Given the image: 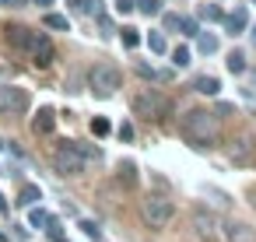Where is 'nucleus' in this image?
Instances as JSON below:
<instances>
[{
  "label": "nucleus",
  "instance_id": "f257e3e1",
  "mask_svg": "<svg viewBox=\"0 0 256 242\" xmlns=\"http://www.w3.org/2000/svg\"><path fill=\"white\" fill-rule=\"evenodd\" d=\"M179 134L193 144V148H214L218 137H221V126H218V116L207 112V109H190L182 120H179Z\"/></svg>",
  "mask_w": 256,
  "mask_h": 242
},
{
  "label": "nucleus",
  "instance_id": "f03ea898",
  "mask_svg": "<svg viewBox=\"0 0 256 242\" xmlns=\"http://www.w3.org/2000/svg\"><path fill=\"white\" fill-rule=\"evenodd\" d=\"M120 84H123V74H120L116 64H95L88 70V88H92L95 98H112Z\"/></svg>",
  "mask_w": 256,
  "mask_h": 242
},
{
  "label": "nucleus",
  "instance_id": "7ed1b4c3",
  "mask_svg": "<svg viewBox=\"0 0 256 242\" xmlns=\"http://www.w3.org/2000/svg\"><path fill=\"white\" fill-rule=\"evenodd\" d=\"M130 106H134V112L144 116V120H165V116H172V98L162 95V92H154V88L137 92Z\"/></svg>",
  "mask_w": 256,
  "mask_h": 242
},
{
  "label": "nucleus",
  "instance_id": "20e7f679",
  "mask_svg": "<svg viewBox=\"0 0 256 242\" xmlns=\"http://www.w3.org/2000/svg\"><path fill=\"white\" fill-rule=\"evenodd\" d=\"M140 218H144V224L148 228H165L172 218H176V204L168 200V196H144L140 200Z\"/></svg>",
  "mask_w": 256,
  "mask_h": 242
},
{
  "label": "nucleus",
  "instance_id": "39448f33",
  "mask_svg": "<svg viewBox=\"0 0 256 242\" xmlns=\"http://www.w3.org/2000/svg\"><path fill=\"white\" fill-rule=\"evenodd\" d=\"M84 154L74 148V140H64L56 151H53V168L60 172V176H81L84 172Z\"/></svg>",
  "mask_w": 256,
  "mask_h": 242
},
{
  "label": "nucleus",
  "instance_id": "423d86ee",
  "mask_svg": "<svg viewBox=\"0 0 256 242\" xmlns=\"http://www.w3.org/2000/svg\"><path fill=\"white\" fill-rule=\"evenodd\" d=\"M25 53H28V60H32L36 67H50V64L56 60V50H53V42H50L46 32H28V46H25Z\"/></svg>",
  "mask_w": 256,
  "mask_h": 242
},
{
  "label": "nucleus",
  "instance_id": "0eeeda50",
  "mask_svg": "<svg viewBox=\"0 0 256 242\" xmlns=\"http://www.w3.org/2000/svg\"><path fill=\"white\" fill-rule=\"evenodd\" d=\"M28 106H32V98H28L25 88H14V84H4V88H0V112L22 116V112H28Z\"/></svg>",
  "mask_w": 256,
  "mask_h": 242
},
{
  "label": "nucleus",
  "instance_id": "6e6552de",
  "mask_svg": "<svg viewBox=\"0 0 256 242\" xmlns=\"http://www.w3.org/2000/svg\"><path fill=\"white\" fill-rule=\"evenodd\" d=\"M193 232H196L204 242H214V238H218V218H214L210 210L196 207V210H193Z\"/></svg>",
  "mask_w": 256,
  "mask_h": 242
},
{
  "label": "nucleus",
  "instance_id": "1a4fd4ad",
  "mask_svg": "<svg viewBox=\"0 0 256 242\" xmlns=\"http://www.w3.org/2000/svg\"><path fill=\"white\" fill-rule=\"evenodd\" d=\"M224 238L228 242H256V228L246 221H224Z\"/></svg>",
  "mask_w": 256,
  "mask_h": 242
},
{
  "label": "nucleus",
  "instance_id": "9d476101",
  "mask_svg": "<svg viewBox=\"0 0 256 242\" xmlns=\"http://www.w3.org/2000/svg\"><path fill=\"white\" fill-rule=\"evenodd\" d=\"M221 22H224V32H228V36H238V32H246V25H249V11H246V8H235V11L224 14Z\"/></svg>",
  "mask_w": 256,
  "mask_h": 242
},
{
  "label": "nucleus",
  "instance_id": "9b49d317",
  "mask_svg": "<svg viewBox=\"0 0 256 242\" xmlns=\"http://www.w3.org/2000/svg\"><path fill=\"white\" fill-rule=\"evenodd\" d=\"M53 126H56V112L46 106V109H39L36 112V120H32V130L39 134V137H46V134H53Z\"/></svg>",
  "mask_w": 256,
  "mask_h": 242
},
{
  "label": "nucleus",
  "instance_id": "f8f14e48",
  "mask_svg": "<svg viewBox=\"0 0 256 242\" xmlns=\"http://www.w3.org/2000/svg\"><path fill=\"white\" fill-rule=\"evenodd\" d=\"M28 32H32V28H25V25H4V39H8L14 50H22V53H25V46H28Z\"/></svg>",
  "mask_w": 256,
  "mask_h": 242
},
{
  "label": "nucleus",
  "instance_id": "ddd939ff",
  "mask_svg": "<svg viewBox=\"0 0 256 242\" xmlns=\"http://www.w3.org/2000/svg\"><path fill=\"white\" fill-rule=\"evenodd\" d=\"M193 92H200V95H218V92H221V81H218L214 74H200V78L193 81Z\"/></svg>",
  "mask_w": 256,
  "mask_h": 242
},
{
  "label": "nucleus",
  "instance_id": "4468645a",
  "mask_svg": "<svg viewBox=\"0 0 256 242\" xmlns=\"http://www.w3.org/2000/svg\"><path fill=\"white\" fill-rule=\"evenodd\" d=\"M116 179H120L126 190L137 186V165H134V162H120V165H116Z\"/></svg>",
  "mask_w": 256,
  "mask_h": 242
},
{
  "label": "nucleus",
  "instance_id": "2eb2a0df",
  "mask_svg": "<svg viewBox=\"0 0 256 242\" xmlns=\"http://www.w3.org/2000/svg\"><path fill=\"white\" fill-rule=\"evenodd\" d=\"M249 158H252V140L249 137H238L232 144V162H249Z\"/></svg>",
  "mask_w": 256,
  "mask_h": 242
},
{
  "label": "nucleus",
  "instance_id": "dca6fc26",
  "mask_svg": "<svg viewBox=\"0 0 256 242\" xmlns=\"http://www.w3.org/2000/svg\"><path fill=\"white\" fill-rule=\"evenodd\" d=\"M196 50H200L204 56L218 53V36H210V32H196Z\"/></svg>",
  "mask_w": 256,
  "mask_h": 242
},
{
  "label": "nucleus",
  "instance_id": "f3484780",
  "mask_svg": "<svg viewBox=\"0 0 256 242\" xmlns=\"http://www.w3.org/2000/svg\"><path fill=\"white\" fill-rule=\"evenodd\" d=\"M134 11H140L144 18H154L162 14V0H134Z\"/></svg>",
  "mask_w": 256,
  "mask_h": 242
},
{
  "label": "nucleus",
  "instance_id": "a211bd4d",
  "mask_svg": "<svg viewBox=\"0 0 256 242\" xmlns=\"http://www.w3.org/2000/svg\"><path fill=\"white\" fill-rule=\"evenodd\" d=\"M36 200H42V190H39V186H32V182H28V186H22V193H18V204H22V207H32Z\"/></svg>",
  "mask_w": 256,
  "mask_h": 242
},
{
  "label": "nucleus",
  "instance_id": "6ab92c4d",
  "mask_svg": "<svg viewBox=\"0 0 256 242\" xmlns=\"http://www.w3.org/2000/svg\"><path fill=\"white\" fill-rule=\"evenodd\" d=\"M42 22H46V28H56V32H67V28H70L67 14H53V11H50V14H46Z\"/></svg>",
  "mask_w": 256,
  "mask_h": 242
},
{
  "label": "nucleus",
  "instance_id": "aec40b11",
  "mask_svg": "<svg viewBox=\"0 0 256 242\" xmlns=\"http://www.w3.org/2000/svg\"><path fill=\"white\" fill-rule=\"evenodd\" d=\"M190 64H193V60H190V50H186V46H176V50H172V67L182 70V67H190Z\"/></svg>",
  "mask_w": 256,
  "mask_h": 242
},
{
  "label": "nucleus",
  "instance_id": "412c9836",
  "mask_svg": "<svg viewBox=\"0 0 256 242\" xmlns=\"http://www.w3.org/2000/svg\"><path fill=\"white\" fill-rule=\"evenodd\" d=\"M224 64H228V70H232V74H246V56H242L238 50H232Z\"/></svg>",
  "mask_w": 256,
  "mask_h": 242
},
{
  "label": "nucleus",
  "instance_id": "4be33fe9",
  "mask_svg": "<svg viewBox=\"0 0 256 242\" xmlns=\"http://www.w3.org/2000/svg\"><path fill=\"white\" fill-rule=\"evenodd\" d=\"M120 39H123V46H126V50H137V46H140V32H137V28H130V25L120 32Z\"/></svg>",
  "mask_w": 256,
  "mask_h": 242
},
{
  "label": "nucleus",
  "instance_id": "5701e85b",
  "mask_svg": "<svg viewBox=\"0 0 256 242\" xmlns=\"http://www.w3.org/2000/svg\"><path fill=\"white\" fill-rule=\"evenodd\" d=\"M50 218H53L50 210H42V207H36V210L28 214V224H32V228H46V224H50Z\"/></svg>",
  "mask_w": 256,
  "mask_h": 242
},
{
  "label": "nucleus",
  "instance_id": "b1692460",
  "mask_svg": "<svg viewBox=\"0 0 256 242\" xmlns=\"http://www.w3.org/2000/svg\"><path fill=\"white\" fill-rule=\"evenodd\" d=\"M200 18H207V22H221L224 11H221L218 4H204V8H200Z\"/></svg>",
  "mask_w": 256,
  "mask_h": 242
},
{
  "label": "nucleus",
  "instance_id": "393cba45",
  "mask_svg": "<svg viewBox=\"0 0 256 242\" xmlns=\"http://www.w3.org/2000/svg\"><path fill=\"white\" fill-rule=\"evenodd\" d=\"M148 46H151V53H165V36L162 32H151L148 36Z\"/></svg>",
  "mask_w": 256,
  "mask_h": 242
},
{
  "label": "nucleus",
  "instance_id": "a878e982",
  "mask_svg": "<svg viewBox=\"0 0 256 242\" xmlns=\"http://www.w3.org/2000/svg\"><path fill=\"white\" fill-rule=\"evenodd\" d=\"M92 134H95V137H106V134H109V120H106V116H95V120H92Z\"/></svg>",
  "mask_w": 256,
  "mask_h": 242
},
{
  "label": "nucleus",
  "instance_id": "bb28decb",
  "mask_svg": "<svg viewBox=\"0 0 256 242\" xmlns=\"http://www.w3.org/2000/svg\"><path fill=\"white\" fill-rule=\"evenodd\" d=\"M74 148L84 154V162H98V158H102V151H98V148H92V144H74Z\"/></svg>",
  "mask_w": 256,
  "mask_h": 242
},
{
  "label": "nucleus",
  "instance_id": "cd10ccee",
  "mask_svg": "<svg viewBox=\"0 0 256 242\" xmlns=\"http://www.w3.org/2000/svg\"><path fill=\"white\" fill-rule=\"evenodd\" d=\"M179 28H182V36H196V32H200L196 18H179Z\"/></svg>",
  "mask_w": 256,
  "mask_h": 242
},
{
  "label": "nucleus",
  "instance_id": "c85d7f7f",
  "mask_svg": "<svg viewBox=\"0 0 256 242\" xmlns=\"http://www.w3.org/2000/svg\"><path fill=\"white\" fill-rule=\"evenodd\" d=\"M81 232H84V235H92V238H95V242H98V238H102V228H98V224H95V221H81Z\"/></svg>",
  "mask_w": 256,
  "mask_h": 242
},
{
  "label": "nucleus",
  "instance_id": "c756f323",
  "mask_svg": "<svg viewBox=\"0 0 256 242\" xmlns=\"http://www.w3.org/2000/svg\"><path fill=\"white\" fill-rule=\"evenodd\" d=\"M46 232H50V238H56V242L64 238V228H60V221H56V218H50V224H46Z\"/></svg>",
  "mask_w": 256,
  "mask_h": 242
},
{
  "label": "nucleus",
  "instance_id": "7c9ffc66",
  "mask_svg": "<svg viewBox=\"0 0 256 242\" xmlns=\"http://www.w3.org/2000/svg\"><path fill=\"white\" fill-rule=\"evenodd\" d=\"M162 25H165V32H176V28H179V14H172V11H168V14L162 18Z\"/></svg>",
  "mask_w": 256,
  "mask_h": 242
},
{
  "label": "nucleus",
  "instance_id": "2f4dec72",
  "mask_svg": "<svg viewBox=\"0 0 256 242\" xmlns=\"http://www.w3.org/2000/svg\"><path fill=\"white\" fill-rule=\"evenodd\" d=\"M232 112H235L232 102H218V106H214V116H232Z\"/></svg>",
  "mask_w": 256,
  "mask_h": 242
},
{
  "label": "nucleus",
  "instance_id": "473e14b6",
  "mask_svg": "<svg viewBox=\"0 0 256 242\" xmlns=\"http://www.w3.org/2000/svg\"><path fill=\"white\" fill-rule=\"evenodd\" d=\"M137 74H140V78H151V81L158 78V70H154V67H148V64H137Z\"/></svg>",
  "mask_w": 256,
  "mask_h": 242
},
{
  "label": "nucleus",
  "instance_id": "72a5a7b5",
  "mask_svg": "<svg viewBox=\"0 0 256 242\" xmlns=\"http://www.w3.org/2000/svg\"><path fill=\"white\" fill-rule=\"evenodd\" d=\"M116 11H120V14H130V11H134V0H116Z\"/></svg>",
  "mask_w": 256,
  "mask_h": 242
},
{
  "label": "nucleus",
  "instance_id": "f704fd0d",
  "mask_svg": "<svg viewBox=\"0 0 256 242\" xmlns=\"http://www.w3.org/2000/svg\"><path fill=\"white\" fill-rule=\"evenodd\" d=\"M120 140H134V126H130V123L120 126Z\"/></svg>",
  "mask_w": 256,
  "mask_h": 242
},
{
  "label": "nucleus",
  "instance_id": "c9c22d12",
  "mask_svg": "<svg viewBox=\"0 0 256 242\" xmlns=\"http://www.w3.org/2000/svg\"><path fill=\"white\" fill-rule=\"evenodd\" d=\"M0 214H8V200H4V193H0Z\"/></svg>",
  "mask_w": 256,
  "mask_h": 242
},
{
  "label": "nucleus",
  "instance_id": "e433bc0d",
  "mask_svg": "<svg viewBox=\"0 0 256 242\" xmlns=\"http://www.w3.org/2000/svg\"><path fill=\"white\" fill-rule=\"evenodd\" d=\"M32 4H39V8H50V4H53V0H32Z\"/></svg>",
  "mask_w": 256,
  "mask_h": 242
},
{
  "label": "nucleus",
  "instance_id": "4c0bfd02",
  "mask_svg": "<svg viewBox=\"0 0 256 242\" xmlns=\"http://www.w3.org/2000/svg\"><path fill=\"white\" fill-rule=\"evenodd\" d=\"M249 39H252V46H256V25H252V28H249Z\"/></svg>",
  "mask_w": 256,
  "mask_h": 242
},
{
  "label": "nucleus",
  "instance_id": "58836bf2",
  "mask_svg": "<svg viewBox=\"0 0 256 242\" xmlns=\"http://www.w3.org/2000/svg\"><path fill=\"white\" fill-rule=\"evenodd\" d=\"M252 207H256V193H252Z\"/></svg>",
  "mask_w": 256,
  "mask_h": 242
},
{
  "label": "nucleus",
  "instance_id": "ea45409f",
  "mask_svg": "<svg viewBox=\"0 0 256 242\" xmlns=\"http://www.w3.org/2000/svg\"><path fill=\"white\" fill-rule=\"evenodd\" d=\"M0 4H11V0H0Z\"/></svg>",
  "mask_w": 256,
  "mask_h": 242
},
{
  "label": "nucleus",
  "instance_id": "a19ab883",
  "mask_svg": "<svg viewBox=\"0 0 256 242\" xmlns=\"http://www.w3.org/2000/svg\"><path fill=\"white\" fill-rule=\"evenodd\" d=\"M60 242H67V238H60Z\"/></svg>",
  "mask_w": 256,
  "mask_h": 242
},
{
  "label": "nucleus",
  "instance_id": "79ce46f5",
  "mask_svg": "<svg viewBox=\"0 0 256 242\" xmlns=\"http://www.w3.org/2000/svg\"><path fill=\"white\" fill-rule=\"evenodd\" d=\"M252 4H256V0H252Z\"/></svg>",
  "mask_w": 256,
  "mask_h": 242
},
{
  "label": "nucleus",
  "instance_id": "37998d69",
  "mask_svg": "<svg viewBox=\"0 0 256 242\" xmlns=\"http://www.w3.org/2000/svg\"><path fill=\"white\" fill-rule=\"evenodd\" d=\"M98 242H102V238H98Z\"/></svg>",
  "mask_w": 256,
  "mask_h": 242
}]
</instances>
